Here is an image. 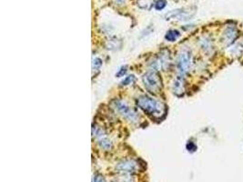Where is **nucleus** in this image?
<instances>
[{
	"label": "nucleus",
	"mask_w": 243,
	"mask_h": 182,
	"mask_svg": "<svg viewBox=\"0 0 243 182\" xmlns=\"http://www.w3.org/2000/svg\"><path fill=\"white\" fill-rule=\"evenodd\" d=\"M201 48L205 51H210L211 50V41L208 38H205L201 40Z\"/></svg>",
	"instance_id": "ddd939ff"
},
{
	"label": "nucleus",
	"mask_w": 243,
	"mask_h": 182,
	"mask_svg": "<svg viewBox=\"0 0 243 182\" xmlns=\"http://www.w3.org/2000/svg\"><path fill=\"white\" fill-rule=\"evenodd\" d=\"M112 107L120 116H122L124 118L131 122H137L138 118H140L138 114L123 100H120V99L113 100Z\"/></svg>",
	"instance_id": "7ed1b4c3"
},
{
	"label": "nucleus",
	"mask_w": 243,
	"mask_h": 182,
	"mask_svg": "<svg viewBox=\"0 0 243 182\" xmlns=\"http://www.w3.org/2000/svg\"><path fill=\"white\" fill-rule=\"evenodd\" d=\"M92 182H107L105 178H104L102 175L100 174H97L96 176H94L93 179H92Z\"/></svg>",
	"instance_id": "dca6fc26"
},
{
	"label": "nucleus",
	"mask_w": 243,
	"mask_h": 182,
	"mask_svg": "<svg viewBox=\"0 0 243 182\" xmlns=\"http://www.w3.org/2000/svg\"><path fill=\"white\" fill-rule=\"evenodd\" d=\"M190 65H191V54H190L189 50L188 49L181 50L179 54L177 62L178 70L180 73V75L183 76L188 72Z\"/></svg>",
	"instance_id": "20e7f679"
},
{
	"label": "nucleus",
	"mask_w": 243,
	"mask_h": 182,
	"mask_svg": "<svg viewBox=\"0 0 243 182\" xmlns=\"http://www.w3.org/2000/svg\"><path fill=\"white\" fill-rule=\"evenodd\" d=\"M135 81H136V78H135V76L130 75V76L126 77V78H124L122 81H121V85H122V86H129V85L133 84Z\"/></svg>",
	"instance_id": "f8f14e48"
},
{
	"label": "nucleus",
	"mask_w": 243,
	"mask_h": 182,
	"mask_svg": "<svg viewBox=\"0 0 243 182\" xmlns=\"http://www.w3.org/2000/svg\"><path fill=\"white\" fill-rule=\"evenodd\" d=\"M102 66V60L99 58H93V61H92V69L93 71H98L100 69Z\"/></svg>",
	"instance_id": "9b49d317"
},
{
	"label": "nucleus",
	"mask_w": 243,
	"mask_h": 182,
	"mask_svg": "<svg viewBox=\"0 0 243 182\" xmlns=\"http://www.w3.org/2000/svg\"><path fill=\"white\" fill-rule=\"evenodd\" d=\"M239 30L236 27L229 26L222 35V43L225 47H230L239 38Z\"/></svg>",
	"instance_id": "0eeeda50"
},
{
	"label": "nucleus",
	"mask_w": 243,
	"mask_h": 182,
	"mask_svg": "<svg viewBox=\"0 0 243 182\" xmlns=\"http://www.w3.org/2000/svg\"><path fill=\"white\" fill-rule=\"evenodd\" d=\"M128 68V67L127 66H125V67H121L120 69H119V71L116 74V77H117V78H120V77H124V75L126 74V72H127V69Z\"/></svg>",
	"instance_id": "f3484780"
},
{
	"label": "nucleus",
	"mask_w": 243,
	"mask_h": 182,
	"mask_svg": "<svg viewBox=\"0 0 243 182\" xmlns=\"http://www.w3.org/2000/svg\"><path fill=\"white\" fill-rule=\"evenodd\" d=\"M167 2L165 0H158L157 2L155 3V8L157 10H162L166 7Z\"/></svg>",
	"instance_id": "4468645a"
},
{
	"label": "nucleus",
	"mask_w": 243,
	"mask_h": 182,
	"mask_svg": "<svg viewBox=\"0 0 243 182\" xmlns=\"http://www.w3.org/2000/svg\"><path fill=\"white\" fill-rule=\"evenodd\" d=\"M179 36H180V33L178 30H169L165 35V38L168 41L173 42V41H176Z\"/></svg>",
	"instance_id": "9d476101"
},
{
	"label": "nucleus",
	"mask_w": 243,
	"mask_h": 182,
	"mask_svg": "<svg viewBox=\"0 0 243 182\" xmlns=\"http://www.w3.org/2000/svg\"><path fill=\"white\" fill-rule=\"evenodd\" d=\"M116 169L124 174H131L140 169V163L134 159H123L116 165Z\"/></svg>",
	"instance_id": "39448f33"
},
{
	"label": "nucleus",
	"mask_w": 243,
	"mask_h": 182,
	"mask_svg": "<svg viewBox=\"0 0 243 182\" xmlns=\"http://www.w3.org/2000/svg\"><path fill=\"white\" fill-rule=\"evenodd\" d=\"M125 1H126V0H116V2H117V3H118L119 5H121V4L125 3Z\"/></svg>",
	"instance_id": "a211bd4d"
},
{
	"label": "nucleus",
	"mask_w": 243,
	"mask_h": 182,
	"mask_svg": "<svg viewBox=\"0 0 243 182\" xmlns=\"http://www.w3.org/2000/svg\"><path fill=\"white\" fill-rule=\"evenodd\" d=\"M187 149H188V151H189V152H194V151L197 150V146H196L193 142L189 141V142L187 144Z\"/></svg>",
	"instance_id": "2eb2a0df"
},
{
	"label": "nucleus",
	"mask_w": 243,
	"mask_h": 182,
	"mask_svg": "<svg viewBox=\"0 0 243 182\" xmlns=\"http://www.w3.org/2000/svg\"><path fill=\"white\" fill-rule=\"evenodd\" d=\"M170 65H171V56L170 52L168 49L161 50L159 57L156 58V60H154V63H152V67L154 69L162 67L164 70H168Z\"/></svg>",
	"instance_id": "423d86ee"
},
{
	"label": "nucleus",
	"mask_w": 243,
	"mask_h": 182,
	"mask_svg": "<svg viewBox=\"0 0 243 182\" xmlns=\"http://www.w3.org/2000/svg\"><path fill=\"white\" fill-rule=\"evenodd\" d=\"M142 81L145 86V87L153 94H158L160 92L162 87V82L160 75L157 72L151 70L148 71L143 75Z\"/></svg>",
	"instance_id": "f03ea898"
},
{
	"label": "nucleus",
	"mask_w": 243,
	"mask_h": 182,
	"mask_svg": "<svg viewBox=\"0 0 243 182\" xmlns=\"http://www.w3.org/2000/svg\"><path fill=\"white\" fill-rule=\"evenodd\" d=\"M97 144L100 147V149L106 150V151H109L113 148V144H112L111 140L107 137V135L97 138Z\"/></svg>",
	"instance_id": "1a4fd4ad"
},
{
	"label": "nucleus",
	"mask_w": 243,
	"mask_h": 182,
	"mask_svg": "<svg viewBox=\"0 0 243 182\" xmlns=\"http://www.w3.org/2000/svg\"><path fill=\"white\" fill-rule=\"evenodd\" d=\"M172 90L173 93L177 96H182L185 92V80L182 75L178 76L172 84Z\"/></svg>",
	"instance_id": "6e6552de"
},
{
	"label": "nucleus",
	"mask_w": 243,
	"mask_h": 182,
	"mask_svg": "<svg viewBox=\"0 0 243 182\" xmlns=\"http://www.w3.org/2000/svg\"><path fill=\"white\" fill-rule=\"evenodd\" d=\"M137 105L145 113L154 118H160L165 112V106L161 102L148 96L138 98L137 99Z\"/></svg>",
	"instance_id": "f257e3e1"
}]
</instances>
